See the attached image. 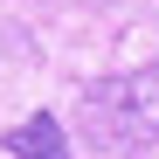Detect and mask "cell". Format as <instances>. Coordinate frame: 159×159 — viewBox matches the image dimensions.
I'll list each match as a JSON object with an SVG mask.
<instances>
[{"label":"cell","mask_w":159,"mask_h":159,"mask_svg":"<svg viewBox=\"0 0 159 159\" xmlns=\"http://www.w3.org/2000/svg\"><path fill=\"white\" fill-rule=\"evenodd\" d=\"M0 145H7V159H76V145H69V131H62V118H56V111L21 118Z\"/></svg>","instance_id":"cell-2"},{"label":"cell","mask_w":159,"mask_h":159,"mask_svg":"<svg viewBox=\"0 0 159 159\" xmlns=\"http://www.w3.org/2000/svg\"><path fill=\"white\" fill-rule=\"evenodd\" d=\"M76 125H83V139H90L97 152L152 145V139H159V62L90 83L83 104H76Z\"/></svg>","instance_id":"cell-1"}]
</instances>
